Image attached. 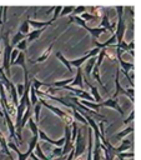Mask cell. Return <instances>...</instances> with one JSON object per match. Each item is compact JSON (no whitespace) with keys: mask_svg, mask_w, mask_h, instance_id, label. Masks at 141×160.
Instances as JSON below:
<instances>
[{"mask_svg":"<svg viewBox=\"0 0 141 160\" xmlns=\"http://www.w3.org/2000/svg\"><path fill=\"white\" fill-rule=\"evenodd\" d=\"M115 9H116L117 15H119V21L116 24V30H115L114 35L116 38V44H120L121 41H124V35L126 32V22L124 20V9L125 8L124 6H116Z\"/></svg>","mask_w":141,"mask_h":160,"instance_id":"obj_1","label":"cell"},{"mask_svg":"<svg viewBox=\"0 0 141 160\" xmlns=\"http://www.w3.org/2000/svg\"><path fill=\"white\" fill-rule=\"evenodd\" d=\"M12 46L10 45V41L7 39V34L4 35V54H2V71L5 72V75L10 79L11 72H10V56H11V51H12Z\"/></svg>","mask_w":141,"mask_h":160,"instance_id":"obj_2","label":"cell"},{"mask_svg":"<svg viewBox=\"0 0 141 160\" xmlns=\"http://www.w3.org/2000/svg\"><path fill=\"white\" fill-rule=\"evenodd\" d=\"M39 101H40V104L42 105V106H45V108H47V110H50L51 112H54L60 120H62L64 122H65V125H71L72 124V121H75L74 120V118L71 116V115H69L67 112H65L64 110H61L60 108H56V106H54V105H50V104H47L44 99H39Z\"/></svg>","mask_w":141,"mask_h":160,"instance_id":"obj_3","label":"cell"},{"mask_svg":"<svg viewBox=\"0 0 141 160\" xmlns=\"http://www.w3.org/2000/svg\"><path fill=\"white\" fill-rule=\"evenodd\" d=\"M74 159H77L80 158L81 155L85 154L86 151V148H87V142L81 132V129L77 130V135H76V139H75V142H74Z\"/></svg>","mask_w":141,"mask_h":160,"instance_id":"obj_4","label":"cell"},{"mask_svg":"<svg viewBox=\"0 0 141 160\" xmlns=\"http://www.w3.org/2000/svg\"><path fill=\"white\" fill-rule=\"evenodd\" d=\"M120 79H119V68L116 69V75H115V92H114V99H117V96L119 95H125V96H127V98H130V100H131V102H134V99H135V91H134V89L131 88V89H129V90H125L122 86H121V84H120V81H119Z\"/></svg>","mask_w":141,"mask_h":160,"instance_id":"obj_5","label":"cell"},{"mask_svg":"<svg viewBox=\"0 0 141 160\" xmlns=\"http://www.w3.org/2000/svg\"><path fill=\"white\" fill-rule=\"evenodd\" d=\"M99 52H100V50H99L97 48H94L92 50L89 51V54L84 55L82 58H79V59H75V60H70V65H71L72 69H79V68H81V65H82L85 61H87L90 58H94V56L99 55Z\"/></svg>","mask_w":141,"mask_h":160,"instance_id":"obj_6","label":"cell"},{"mask_svg":"<svg viewBox=\"0 0 141 160\" xmlns=\"http://www.w3.org/2000/svg\"><path fill=\"white\" fill-rule=\"evenodd\" d=\"M100 106L102 108V106H106V108H111V109H114V110H116L121 116H124L125 115V111L122 110V108L120 106V104H119V100L117 99H114V98H110V99H106V100H102L101 102H100Z\"/></svg>","mask_w":141,"mask_h":160,"instance_id":"obj_7","label":"cell"},{"mask_svg":"<svg viewBox=\"0 0 141 160\" xmlns=\"http://www.w3.org/2000/svg\"><path fill=\"white\" fill-rule=\"evenodd\" d=\"M37 136H39V140H42V141L49 142V144H51V145H55V146H57V148H62V146H64V142H65V139H64V138H61V139H59V140H52V139H50V138L46 135V132H45L44 130H41V129H39Z\"/></svg>","mask_w":141,"mask_h":160,"instance_id":"obj_8","label":"cell"},{"mask_svg":"<svg viewBox=\"0 0 141 160\" xmlns=\"http://www.w3.org/2000/svg\"><path fill=\"white\" fill-rule=\"evenodd\" d=\"M7 148H9V150L11 149V150H14V151L16 152V155H17L19 160H27V158L32 154V151H31V150H29V149H27L25 152H21V151L19 150L17 145H16L14 141H9V142H7Z\"/></svg>","mask_w":141,"mask_h":160,"instance_id":"obj_9","label":"cell"},{"mask_svg":"<svg viewBox=\"0 0 141 160\" xmlns=\"http://www.w3.org/2000/svg\"><path fill=\"white\" fill-rule=\"evenodd\" d=\"M71 88H80L81 90H84V74H82V70L81 68L76 69V75L72 80V82L69 85Z\"/></svg>","mask_w":141,"mask_h":160,"instance_id":"obj_10","label":"cell"},{"mask_svg":"<svg viewBox=\"0 0 141 160\" xmlns=\"http://www.w3.org/2000/svg\"><path fill=\"white\" fill-rule=\"evenodd\" d=\"M54 44H55V41L51 42V44L44 50V52H42L37 59H35V60H30V62H31V64H37V62H44L45 60H47L49 56L51 55V50H52V48H54Z\"/></svg>","mask_w":141,"mask_h":160,"instance_id":"obj_11","label":"cell"},{"mask_svg":"<svg viewBox=\"0 0 141 160\" xmlns=\"http://www.w3.org/2000/svg\"><path fill=\"white\" fill-rule=\"evenodd\" d=\"M27 22H29V25H30V26H32V28H34V30L45 29L46 26H49V25H51V24H52V21H51V20H47V21H41V20H30L29 18H27Z\"/></svg>","mask_w":141,"mask_h":160,"instance_id":"obj_12","label":"cell"},{"mask_svg":"<svg viewBox=\"0 0 141 160\" xmlns=\"http://www.w3.org/2000/svg\"><path fill=\"white\" fill-rule=\"evenodd\" d=\"M122 142H121V145L120 146H116L115 148V152H116V156L119 155V154H121V152H125V151H129V149H132V146H134V142H132V140H121Z\"/></svg>","mask_w":141,"mask_h":160,"instance_id":"obj_13","label":"cell"},{"mask_svg":"<svg viewBox=\"0 0 141 160\" xmlns=\"http://www.w3.org/2000/svg\"><path fill=\"white\" fill-rule=\"evenodd\" d=\"M117 60H119V64H120V70L121 71H125V72H131L134 71V62H129V61H125L122 59V56H117Z\"/></svg>","mask_w":141,"mask_h":160,"instance_id":"obj_14","label":"cell"},{"mask_svg":"<svg viewBox=\"0 0 141 160\" xmlns=\"http://www.w3.org/2000/svg\"><path fill=\"white\" fill-rule=\"evenodd\" d=\"M92 148H94V134L92 130L89 128V144H87V154H86V160H92Z\"/></svg>","mask_w":141,"mask_h":160,"instance_id":"obj_15","label":"cell"},{"mask_svg":"<svg viewBox=\"0 0 141 160\" xmlns=\"http://www.w3.org/2000/svg\"><path fill=\"white\" fill-rule=\"evenodd\" d=\"M72 80H74V78H69V79H62V80H57V81H55V82H51L50 84V88H65V86H67V85H70L71 82H72Z\"/></svg>","mask_w":141,"mask_h":160,"instance_id":"obj_16","label":"cell"},{"mask_svg":"<svg viewBox=\"0 0 141 160\" xmlns=\"http://www.w3.org/2000/svg\"><path fill=\"white\" fill-rule=\"evenodd\" d=\"M86 84H87V85H89V88H90L91 96H92V99L95 100V102H96V104H100V102L102 101V98H101V95L99 94L97 88H96V86H94V85H91L90 82H86Z\"/></svg>","mask_w":141,"mask_h":160,"instance_id":"obj_17","label":"cell"},{"mask_svg":"<svg viewBox=\"0 0 141 160\" xmlns=\"http://www.w3.org/2000/svg\"><path fill=\"white\" fill-rule=\"evenodd\" d=\"M95 62H96V58H95V56H94V58H90V59L86 61L85 68H84V71H85V75H86V76H90V75H91V71H92V69H94V66H95Z\"/></svg>","mask_w":141,"mask_h":160,"instance_id":"obj_18","label":"cell"},{"mask_svg":"<svg viewBox=\"0 0 141 160\" xmlns=\"http://www.w3.org/2000/svg\"><path fill=\"white\" fill-rule=\"evenodd\" d=\"M0 148H1V150H2V152H4L5 155H7L9 158L11 156V152H10V150H9V148H7V140H6L5 136L2 135L1 130H0Z\"/></svg>","mask_w":141,"mask_h":160,"instance_id":"obj_19","label":"cell"},{"mask_svg":"<svg viewBox=\"0 0 141 160\" xmlns=\"http://www.w3.org/2000/svg\"><path fill=\"white\" fill-rule=\"evenodd\" d=\"M79 102H80L82 106H85L86 109H89V110H91V111H95V112H97V110L101 109L100 104H96V102H90V101H85V100H80Z\"/></svg>","mask_w":141,"mask_h":160,"instance_id":"obj_20","label":"cell"},{"mask_svg":"<svg viewBox=\"0 0 141 160\" xmlns=\"http://www.w3.org/2000/svg\"><path fill=\"white\" fill-rule=\"evenodd\" d=\"M56 58H57V59H59V60L65 65V68L69 70V72H74V69H72V68H71V65H70V60H67V59L62 55V52L57 51V52H56Z\"/></svg>","mask_w":141,"mask_h":160,"instance_id":"obj_21","label":"cell"},{"mask_svg":"<svg viewBox=\"0 0 141 160\" xmlns=\"http://www.w3.org/2000/svg\"><path fill=\"white\" fill-rule=\"evenodd\" d=\"M26 36H27V35H24V34H21V32H19V31H17V32L11 38V40H10V45H11L12 48H14V46H16L21 40H25V39H26Z\"/></svg>","mask_w":141,"mask_h":160,"instance_id":"obj_22","label":"cell"},{"mask_svg":"<svg viewBox=\"0 0 141 160\" xmlns=\"http://www.w3.org/2000/svg\"><path fill=\"white\" fill-rule=\"evenodd\" d=\"M134 132V125L131 124L130 126H127L126 129H124L122 131H120V132H117L116 135H115V138L116 139H119V140H124V138L126 136V135H129V134H132Z\"/></svg>","mask_w":141,"mask_h":160,"instance_id":"obj_23","label":"cell"},{"mask_svg":"<svg viewBox=\"0 0 141 160\" xmlns=\"http://www.w3.org/2000/svg\"><path fill=\"white\" fill-rule=\"evenodd\" d=\"M45 29H40V30H31V31H29V34H27V40L26 41H35L36 39H39V36L42 34V31H44Z\"/></svg>","mask_w":141,"mask_h":160,"instance_id":"obj_24","label":"cell"},{"mask_svg":"<svg viewBox=\"0 0 141 160\" xmlns=\"http://www.w3.org/2000/svg\"><path fill=\"white\" fill-rule=\"evenodd\" d=\"M32 154H34L39 160H50V159H49V158L42 152V149H41V146H40L39 144L35 146V149H34V152H32Z\"/></svg>","mask_w":141,"mask_h":160,"instance_id":"obj_25","label":"cell"},{"mask_svg":"<svg viewBox=\"0 0 141 160\" xmlns=\"http://www.w3.org/2000/svg\"><path fill=\"white\" fill-rule=\"evenodd\" d=\"M29 100H30V104L31 106L36 105L39 102V99H37V95H36V90L30 85V96H29Z\"/></svg>","mask_w":141,"mask_h":160,"instance_id":"obj_26","label":"cell"},{"mask_svg":"<svg viewBox=\"0 0 141 160\" xmlns=\"http://www.w3.org/2000/svg\"><path fill=\"white\" fill-rule=\"evenodd\" d=\"M27 124H29V128H30V131L32 134V136H37V131H39V128H37V124L34 121L32 118H30L27 120Z\"/></svg>","mask_w":141,"mask_h":160,"instance_id":"obj_27","label":"cell"},{"mask_svg":"<svg viewBox=\"0 0 141 160\" xmlns=\"http://www.w3.org/2000/svg\"><path fill=\"white\" fill-rule=\"evenodd\" d=\"M41 108H42V105L40 104V101L36 105H34L32 112H34V121L35 122H39V120H40V110H41Z\"/></svg>","mask_w":141,"mask_h":160,"instance_id":"obj_28","label":"cell"},{"mask_svg":"<svg viewBox=\"0 0 141 160\" xmlns=\"http://www.w3.org/2000/svg\"><path fill=\"white\" fill-rule=\"evenodd\" d=\"M19 32H21V34H24V35H27V34H29V22H27V19L24 20V22L20 25Z\"/></svg>","mask_w":141,"mask_h":160,"instance_id":"obj_29","label":"cell"},{"mask_svg":"<svg viewBox=\"0 0 141 160\" xmlns=\"http://www.w3.org/2000/svg\"><path fill=\"white\" fill-rule=\"evenodd\" d=\"M74 9H75V6H72V5L71 6H62V10L60 12V16H66L69 14H72Z\"/></svg>","mask_w":141,"mask_h":160,"instance_id":"obj_30","label":"cell"},{"mask_svg":"<svg viewBox=\"0 0 141 160\" xmlns=\"http://www.w3.org/2000/svg\"><path fill=\"white\" fill-rule=\"evenodd\" d=\"M86 10H87V6H75L72 14H74V16H79V14H84V12H86Z\"/></svg>","mask_w":141,"mask_h":160,"instance_id":"obj_31","label":"cell"},{"mask_svg":"<svg viewBox=\"0 0 141 160\" xmlns=\"http://www.w3.org/2000/svg\"><path fill=\"white\" fill-rule=\"evenodd\" d=\"M26 46H27V41H26V39H25V40H21V41L15 46V49L19 50L20 52H24V51L26 50Z\"/></svg>","mask_w":141,"mask_h":160,"instance_id":"obj_32","label":"cell"},{"mask_svg":"<svg viewBox=\"0 0 141 160\" xmlns=\"http://www.w3.org/2000/svg\"><path fill=\"white\" fill-rule=\"evenodd\" d=\"M134 156H135V154H134V151H125V152H121V154H119L117 155V158L119 159H127V158H130V159H134Z\"/></svg>","mask_w":141,"mask_h":160,"instance_id":"obj_33","label":"cell"},{"mask_svg":"<svg viewBox=\"0 0 141 160\" xmlns=\"http://www.w3.org/2000/svg\"><path fill=\"white\" fill-rule=\"evenodd\" d=\"M61 10H62V6H60V5H59V6H54V16H52V19H51L52 22L57 19V16H60Z\"/></svg>","mask_w":141,"mask_h":160,"instance_id":"obj_34","label":"cell"},{"mask_svg":"<svg viewBox=\"0 0 141 160\" xmlns=\"http://www.w3.org/2000/svg\"><path fill=\"white\" fill-rule=\"evenodd\" d=\"M134 119H135V111L132 110V111L130 112V115L124 120V124H125V125H129V122H132V121H134Z\"/></svg>","mask_w":141,"mask_h":160,"instance_id":"obj_35","label":"cell"},{"mask_svg":"<svg viewBox=\"0 0 141 160\" xmlns=\"http://www.w3.org/2000/svg\"><path fill=\"white\" fill-rule=\"evenodd\" d=\"M52 155L55 156V158H61L62 156V148H55V149H52Z\"/></svg>","mask_w":141,"mask_h":160,"instance_id":"obj_36","label":"cell"},{"mask_svg":"<svg viewBox=\"0 0 141 160\" xmlns=\"http://www.w3.org/2000/svg\"><path fill=\"white\" fill-rule=\"evenodd\" d=\"M24 90H25V88H24V84H17V85H16L17 96H22V94H24Z\"/></svg>","mask_w":141,"mask_h":160,"instance_id":"obj_37","label":"cell"},{"mask_svg":"<svg viewBox=\"0 0 141 160\" xmlns=\"http://www.w3.org/2000/svg\"><path fill=\"white\" fill-rule=\"evenodd\" d=\"M30 156H31V159H32V160H39V159H37V158H36V156H35L34 154H31Z\"/></svg>","mask_w":141,"mask_h":160,"instance_id":"obj_38","label":"cell"},{"mask_svg":"<svg viewBox=\"0 0 141 160\" xmlns=\"http://www.w3.org/2000/svg\"><path fill=\"white\" fill-rule=\"evenodd\" d=\"M0 116H2V118H4V114H2V109H1V106H0Z\"/></svg>","mask_w":141,"mask_h":160,"instance_id":"obj_39","label":"cell"},{"mask_svg":"<svg viewBox=\"0 0 141 160\" xmlns=\"http://www.w3.org/2000/svg\"><path fill=\"white\" fill-rule=\"evenodd\" d=\"M9 159H10V160H15V159H14V158H12V155H11V156H10V158H9Z\"/></svg>","mask_w":141,"mask_h":160,"instance_id":"obj_40","label":"cell"},{"mask_svg":"<svg viewBox=\"0 0 141 160\" xmlns=\"http://www.w3.org/2000/svg\"><path fill=\"white\" fill-rule=\"evenodd\" d=\"M61 158H62V156H61ZM61 158H56V159H54V160H60Z\"/></svg>","mask_w":141,"mask_h":160,"instance_id":"obj_41","label":"cell"},{"mask_svg":"<svg viewBox=\"0 0 141 160\" xmlns=\"http://www.w3.org/2000/svg\"><path fill=\"white\" fill-rule=\"evenodd\" d=\"M0 42H1V38H0Z\"/></svg>","mask_w":141,"mask_h":160,"instance_id":"obj_42","label":"cell"}]
</instances>
